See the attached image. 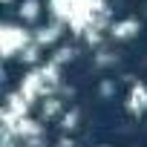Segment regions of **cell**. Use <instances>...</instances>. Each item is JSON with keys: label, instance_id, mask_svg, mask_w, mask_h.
Masks as SVG:
<instances>
[{"label": "cell", "instance_id": "6", "mask_svg": "<svg viewBox=\"0 0 147 147\" xmlns=\"http://www.w3.org/2000/svg\"><path fill=\"white\" fill-rule=\"evenodd\" d=\"M18 15H20V20H23V23L38 20V15H40V0H26V3H20Z\"/></svg>", "mask_w": 147, "mask_h": 147}, {"label": "cell", "instance_id": "10", "mask_svg": "<svg viewBox=\"0 0 147 147\" xmlns=\"http://www.w3.org/2000/svg\"><path fill=\"white\" fill-rule=\"evenodd\" d=\"M113 92H115V84L113 81H104L101 84V95H113Z\"/></svg>", "mask_w": 147, "mask_h": 147}, {"label": "cell", "instance_id": "7", "mask_svg": "<svg viewBox=\"0 0 147 147\" xmlns=\"http://www.w3.org/2000/svg\"><path fill=\"white\" fill-rule=\"evenodd\" d=\"M78 115H81L78 110H69V113H63V118H61V127H63V130H75V127H78Z\"/></svg>", "mask_w": 147, "mask_h": 147}, {"label": "cell", "instance_id": "5", "mask_svg": "<svg viewBox=\"0 0 147 147\" xmlns=\"http://www.w3.org/2000/svg\"><path fill=\"white\" fill-rule=\"evenodd\" d=\"M58 38H61V20L52 23V26H46V29H38V32H35V40H38L40 46H49V43H55Z\"/></svg>", "mask_w": 147, "mask_h": 147}, {"label": "cell", "instance_id": "8", "mask_svg": "<svg viewBox=\"0 0 147 147\" xmlns=\"http://www.w3.org/2000/svg\"><path fill=\"white\" fill-rule=\"evenodd\" d=\"M75 55H78V49L63 46V49H58V52H55V58H52V61H55V63H66V61H72Z\"/></svg>", "mask_w": 147, "mask_h": 147}, {"label": "cell", "instance_id": "11", "mask_svg": "<svg viewBox=\"0 0 147 147\" xmlns=\"http://www.w3.org/2000/svg\"><path fill=\"white\" fill-rule=\"evenodd\" d=\"M3 3H12V0H3Z\"/></svg>", "mask_w": 147, "mask_h": 147}, {"label": "cell", "instance_id": "9", "mask_svg": "<svg viewBox=\"0 0 147 147\" xmlns=\"http://www.w3.org/2000/svg\"><path fill=\"white\" fill-rule=\"evenodd\" d=\"M115 61H118V58H115L113 52H98V58H95L98 66H107V63H115Z\"/></svg>", "mask_w": 147, "mask_h": 147}, {"label": "cell", "instance_id": "1", "mask_svg": "<svg viewBox=\"0 0 147 147\" xmlns=\"http://www.w3.org/2000/svg\"><path fill=\"white\" fill-rule=\"evenodd\" d=\"M32 40H35V35H29L23 26H12V23H6L3 29H0V52H3L6 58L20 55V49H23L26 43H32Z\"/></svg>", "mask_w": 147, "mask_h": 147}, {"label": "cell", "instance_id": "2", "mask_svg": "<svg viewBox=\"0 0 147 147\" xmlns=\"http://www.w3.org/2000/svg\"><path fill=\"white\" fill-rule=\"evenodd\" d=\"M127 110H130V115H144V113H147V87H144V84H133V87H130Z\"/></svg>", "mask_w": 147, "mask_h": 147}, {"label": "cell", "instance_id": "3", "mask_svg": "<svg viewBox=\"0 0 147 147\" xmlns=\"http://www.w3.org/2000/svg\"><path fill=\"white\" fill-rule=\"evenodd\" d=\"M138 29H141V23H138L136 18H124V20H115V23L110 26V35H113L115 40H130L133 35H138Z\"/></svg>", "mask_w": 147, "mask_h": 147}, {"label": "cell", "instance_id": "4", "mask_svg": "<svg viewBox=\"0 0 147 147\" xmlns=\"http://www.w3.org/2000/svg\"><path fill=\"white\" fill-rule=\"evenodd\" d=\"M40 101H43V104H40V115H43V118L61 115V110H63V101H61V98H55V95L49 92V95H43Z\"/></svg>", "mask_w": 147, "mask_h": 147}]
</instances>
